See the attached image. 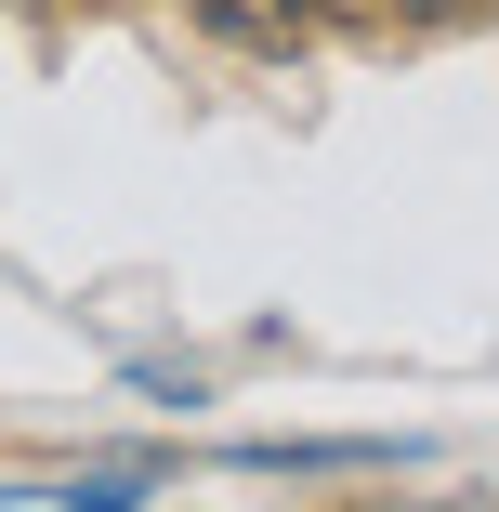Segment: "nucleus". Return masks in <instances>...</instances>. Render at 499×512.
<instances>
[{
    "mask_svg": "<svg viewBox=\"0 0 499 512\" xmlns=\"http://www.w3.org/2000/svg\"><path fill=\"white\" fill-rule=\"evenodd\" d=\"M316 27H394V0H303Z\"/></svg>",
    "mask_w": 499,
    "mask_h": 512,
    "instance_id": "f03ea898",
    "label": "nucleus"
},
{
    "mask_svg": "<svg viewBox=\"0 0 499 512\" xmlns=\"http://www.w3.org/2000/svg\"><path fill=\"white\" fill-rule=\"evenodd\" d=\"M460 14H499V0H460Z\"/></svg>",
    "mask_w": 499,
    "mask_h": 512,
    "instance_id": "7ed1b4c3",
    "label": "nucleus"
},
{
    "mask_svg": "<svg viewBox=\"0 0 499 512\" xmlns=\"http://www.w3.org/2000/svg\"><path fill=\"white\" fill-rule=\"evenodd\" d=\"M132 499H145V460H119V473H79V486H66V512H132Z\"/></svg>",
    "mask_w": 499,
    "mask_h": 512,
    "instance_id": "f257e3e1",
    "label": "nucleus"
}]
</instances>
